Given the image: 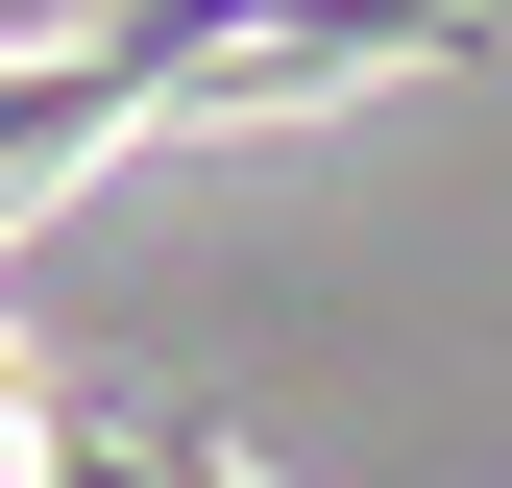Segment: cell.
<instances>
[{
    "instance_id": "cell-1",
    "label": "cell",
    "mask_w": 512,
    "mask_h": 488,
    "mask_svg": "<svg viewBox=\"0 0 512 488\" xmlns=\"http://www.w3.org/2000/svg\"><path fill=\"white\" fill-rule=\"evenodd\" d=\"M122 122H147V74L74 25V49H0V171H98Z\"/></svg>"
},
{
    "instance_id": "cell-2",
    "label": "cell",
    "mask_w": 512,
    "mask_h": 488,
    "mask_svg": "<svg viewBox=\"0 0 512 488\" xmlns=\"http://www.w3.org/2000/svg\"><path fill=\"white\" fill-rule=\"evenodd\" d=\"M25 196H49V171H0V244H25Z\"/></svg>"
}]
</instances>
